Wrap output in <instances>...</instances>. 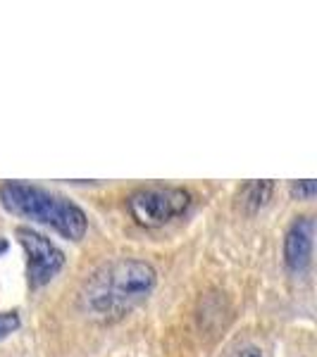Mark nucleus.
<instances>
[{
    "mask_svg": "<svg viewBox=\"0 0 317 357\" xmlns=\"http://www.w3.org/2000/svg\"><path fill=\"white\" fill-rule=\"evenodd\" d=\"M158 286V269L138 257H117L96 269L79 291V310L94 321L122 319L151 298Z\"/></svg>",
    "mask_w": 317,
    "mask_h": 357,
    "instance_id": "nucleus-1",
    "label": "nucleus"
},
{
    "mask_svg": "<svg viewBox=\"0 0 317 357\" xmlns=\"http://www.w3.org/2000/svg\"><path fill=\"white\" fill-rule=\"evenodd\" d=\"M0 205L15 217L38 222L50 227L67 241H79L89 231V217L77 203L48 188L24 181H3L0 183Z\"/></svg>",
    "mask_w": 317,
    "mask_h": 357,
    "instance_id": "nucleus-2",
    "label": "nucleus"
},
{
    "mask_svg": "<svg viewBox=\"0 0 317 357\" xmlns=\"http://www.w3.org/2000/svg\"><path fill=\"white\" fill-rule=\"evenodd\" d=\"M193 203V195L182 186L167 183H151L129 193L126 210L131 220L143 229H163L165 224L175 222L177 217L186 215Z\"/></svg>",
    "mask_w": 317,
    "mask_h": 357,
    "instance_id": "nucleus-3",
    "label": "nucleus"
},
{
    "mask_svg": "<svg viewBox=\"0 0 317 357\" xmlns=\"http://www.w3.org/2000/svg\"><path fill=\"white\" fill-rule=\"evenodd\" d=\"M15 236L27 255V281L29 289L38 291L48 286L65 267V252L57 248L48 236L31 227H17Z\"/></svg>",
    "mask_w": 317,
    "mask_h": 357,
    "instance_id": "nucleus-4",
    "label": "nucleus"
},
{
    "mask_svg": "<svg viewBox=\"0 0 317 357\" xmlns=\"http://www.w3.org/2000/svg\"><path fill=\"white\" fill-rule=\"evenodd\" d=\"M313 245H315V220L301 215L291 222L284 234V264L291 274H305L313 264Z\"/></svg>",
    "mask_w": 317,
    "mask_h": 357,
    "instance_id": "nucleus-5",
    "label": "nucleus"
},
{
    "mask_svg": "<svg viewBox=\"0 0 317 357\" xmlns=\"http://www.w3.org/2000/svg\"><path fill=\"white\" fill-rule=\"evenodd\" d=\"M274 191L272 181H251L241 188L239 193V207L246 212V215H256L260 207L267 205L270 195Z\"/></svg>",
    "mask_w": 317,
    "mask_h": 357,
    "instance_id": "nucleus-6",
    "label": "nucleus"
},
{
    "mask_svg": "<svg viewBox=\"0 0 317 357\" xmlns=\"http://www.w3.org/2000/svg\"><path fill=\"white\" fill-rule=\"evenodd\" d=\"M22 326V317L17 310H8V312H0V341L8 338L10 333H15Z\"/></svg>",
    "mask_w": 317,
    "mask_h": 357,
    "instance_id": "nucleus-7",
    "label": "nucleus"
},
{
    "mask_svg": "<svg viewBox=\"0 0 317 357\" xmlns=\"http://www.w3.org/2000/svg\"><path fill=\"white\" fill-rule=\"evenodd\" d=\"M289 191H291V198H296V200H313L317 193V183L313 178H303V181H293Z\"/></svg>",
    "mask_w": 317,
    "mask_h": 357,
    "instance_id": "nucleus-8",
    "label": "nucleus"
},
{
    "mask_svg": "<svg viewBox=\"0 0 317 357\" xmlns=\"http://www.w3.org/2000/svg\"><path fill=\"white\" fill-rule=\"evenodd\" d=\"M239 357H263V353H260V348H256V345H246V348L239 353Z\"/></svg>",
    "mask_w": 317,
    "mask_h": 357,
    "instance_id": "nucleus-9",
    "label": "nucleus"
},
{
    "mask_svg": "<svg viewBox=\"0 0 317 357\" xmlns=\"http://www.w3.org/2000/svg\"><path fill=\"white\" fill-rule=\"evenodd\" d=\"M5 250H8V241H5V238H0V255H3Z\"/></svg>",
    "mask_w": 317,
    "mask_h": 357,
    "instance_id": "nucleus-10",
    "label": "nucleus"
}]
</instances>
